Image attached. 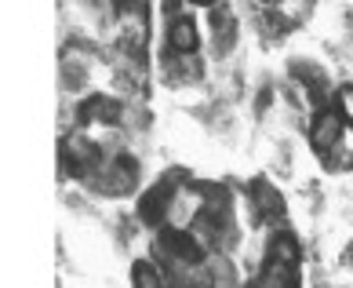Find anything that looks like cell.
Returning a JSON list of instances; mask_svg holds the SVG:
<instances>
[{
	"instance_id": "11",
	"label": "cell",
	"mask_w": 353,
	"mask_h": 288,
	"mask_svg": "<svg viewBox=\"0 0 353 288\" xmlns=\"http://www.w3.org/2000/svg\"><path fill=\"white\" fill-rule=\"evenodd\" d=\"M346 263H350V267H353V248H350V252H346Z\"/></svg>"
},
{
	"instance_id": "8",
	"label": "cell",
	"mask_w": 353,
	"mask_h": 288,
	"mask_svg": "<svg viewBox=\"0 0 353 288\" xmlns=\"http://www.w3.org/2000/svg\"><path fill=\"white\" fill-rule=\"evenodd\" d=\"M81 117H84V121L117 124V121H121V102H117V99H106V95H91L84 106H81Z\"/></svg>"
},
{
	"instance_id": "3",
	"label": "cell",
	"mask_w": 353,
	"mask_h": 288,
	"mask_svg": "<svg viewBox=\"0 0 353 288\" xmlns=\"http://www.w3.org/2000/svg\"><path fill=\"white\" fill-rule=\"evenodd\" d=\"M99 161H102L99 146L91 139H84V135H70L66 146H62V164L70 168V175H91V172H99Z\"/></svg>"
},
{
	"instance_id": "4",
	"label": "cell",
	"mask_w": 353,
	"mask_h": 288,
	"mask_svg": "<svg viewBox=\"0 0 353 288\" xmlns=\"http://www.w3.org/2000/svg\"><path fill=\"white\" fill-rule=\"evenodd\" d=\"M135 179H139V168L132 157H117V161L106 164V172H99L95 186L102 193H128V190H135Z\"/></svg>"
},
{
	"instance_id": "5",
	"label": "cell",
	"mask_w": 353,
	"mask_h": 288,
	"mask_svg": "<svg viewBox=\"0 0 353 288\" xmlns=\"http://www.w3.org/2000/svg\"><path fill=\"white\" fill-rule=\"evenodd\" d=\"M172 201H175V193H172V179L157 182V186L146 193V198L139 201V219H142V222H150V227H161L164 215H168V208H172Z\"/></svg>"
},
{
	"instance_id": "9",
	"label": "cell",
	"mask_w": 353,
	"mask_h": 288,
	"mask_svg": "<svg viewBox=\"0 0 353 288\" xmlns=\"http://www.w3.org/2000/svg\"><path fill=\"white\" fill-rule=\"evenodd\" d=\"M132 285L135 288H168V281L161 278V270H157L153 263H146V259H139V263L132 267Z\"/></svg>"
},
{
	"instance_id": "7",
	"label": "cell",
	"mask_w": 353,
	"mask_h": 288,
	"mask_svg": "<svg viewBox=\"0 0 353 288\" xmlns=\"http://www.w3.org/2000/svg\"><path fill=\"white\" fill-rule=\"evenodd\" d=\"M252 204H255V215H259V219H281V215H284L281 193L273 190L266 179H255V182H252Z\"/></svg>"
},
{
	"instance_id": "2",
	"label": "cell",
	"mask_w": 353,
	"mask_h": 288,
	"mask_svg": "<svg viewBox=\"0 0 353 288\" xmlns=\"http://www.w3.org/2000/svg\"><path fill=\"white\" fill-rule=\"evenodd\" d=\"M343 135H346V117L332 113V110H321V117L310 128V142H313V150H317L324 161L335 153V146L343 142Z\"/></svg>"
},
{
	"instance_id": "10",
	"label": "cell",
	"mask_w": 353,
	"mask_h": 288,
	"mask_svg": "<svg viewBox=\"0 0 353 288\" xmlns=\"http://www.w3.org/2000/svg\"><path fill=\"white\" fill-rule=\"evenodd\" d=\"M339 106H343V117L353 121V88H343L339 91Z\"/></svg>"
},
{
	"instance_id": "6",
	"label": "cell",
	"mask_w": 353,
	"mask_h": 288,
	"mask_svg": "<svg viewBox=\"0 0 353 288\" xmlns=\"http://www.w3.org/2000/svg\"><path fill=\"white\" fill-rule=\"evenodd\" d=\"M201 48V33H197V22L193 19H175L168 26V51L172 55H193V51Z\"/></svg>"
},
{
	"instance_id": "1",
	"label": "cell",
	"mask_w": 353,
	"mask_h": 288,
	"mask_svg": "<svg viewBox=\"0 0 353 288\" xmlns=\"http://www.w3.org/2000/svg\"><path fill=\"white\" fill-rule=\"evenodd\" d=\"M248 288H299V244L292 233H277L273 238L266 270Z\"/></svg>"
}]
</instances>
